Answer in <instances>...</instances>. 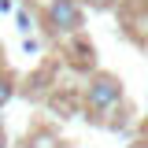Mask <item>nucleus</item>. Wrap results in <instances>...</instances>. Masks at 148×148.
Wrapping results in <instances>:
<instances>
[{
    "label": "nucleus",
    "instance_id": "nucleus-6",
    "mask_svg": "<svg viewBox=\"0 0 148 148\" xmlns=\"http://www.w3.org/2000/svg\"><path fill=\"white\" fill-rule=\"evenodd\" d=\"M0 148H4V126H0Z\"/></svg>",
    "mask_w": 148,
    "mask_h": 148
},
{
    "label": "nucleus",
    "instance_id": "nucleus-4",
    "mask_svg": "<svg viewBox=\"0 0 148 148\" xmlns=\"http://www.w3.org/2000/svg\"><path fill=\"white\" fill-rule=\"evenodd\" d=\"M130 148H148V141H133V145H130Z\"/></svg>",
    "mask_w": 148,
    "mask_h": 148
},
{
    "label": "nucleus",
    "instance_id": "nucleus-5",
    "mask_svg": "<svg viewBox=\"0 0 148 148\" xmlns=\"http://www.w3.org/2000/svg\"><path fill=\"white\" fill-rule=\"evenodd\" d=\"M92 4H96V8H104V4H108V0H92Z\"/></svg>",
    "mask_w": 148,
    "mask_h": 148
},
{
    "label": "nucleus",
    "instance_id": "nucleus-2",
    "mask_svg": "<svg viewBox=\"0 0 148 148\" xmlns=\"http://www.w3.org/2000/svg\"><path fill=\"white\" fill-rule=\"evenodd\" d=\"M48 22L56 34H74L82 26V8L74 0H52L48 4Z\"/></svg>",
    "mask_w": 148,
    "mask_h": 148
},
{
    "label": "nucleus",
    "instance_id": "nucleus-3",
    "mask_svg": "<svg viewBox=\"0 0 148 148\" xmlns=\"http://www.w3.org/2000/svg\"><path fill=\"white\" fill-rule=\"evenodd\" d=\"M8 96H11V89H8V82H0V104H4Z\"/></svg>",
    "mask_w": 148,
    "mask_h": 148
},
{
    "label": "nucleus",
    "instance_id": "nucleus-1",
    "mask_svg": "<svg viewBox=\"0 0 148 148\" xmlns=\"http://www.w3.org/2000/svg\"><path fill=\"white\" fill-rule=\"evenodd\" d=\"M119 100H122V85H119V78H111V74H96V78L89 82V108H92V111H111Z\"/></svg>",
    "mask_w": 148,
    "mask_h": 148
}]
</instances>
